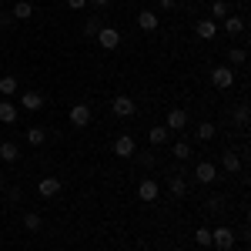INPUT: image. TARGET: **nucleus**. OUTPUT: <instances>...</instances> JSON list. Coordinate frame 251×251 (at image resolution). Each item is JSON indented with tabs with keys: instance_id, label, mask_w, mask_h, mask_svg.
Wrapping results in <instances>:
<instances>
[{
	"instance_id": "obj_8",
	"label": "nucleus",
	"mask_w": 251,
	"mask_h": 251,
	"mask_svg": "<svg viewBox=\"0 0 251 251\" xmlns=\"http://www.w3.org/2000/svg\"><path fill=\"white\" fill-rule=\"evenodd\" d=\"M60 188H64V184H60L57 177H44V181L37 184V194H40V198H57Z\"/></svg>"
},
{
	"instance_id": "obj_4",
	"label": "nucleus",
	"mask_w": 251,
	"mask_h": 251,
	"mask_svg": "<svg viewBox=\"0 0 251 251\" xmlns=\"http://www.w3.org/2000/svg\"><path fill=\"white\" fill-rule=\"evenodd\" d=\"M157 194H161V184H157V181H151V177L137 184V198H141V201H148V204H154Z\"/></svg>"
},
{
	"instance_id": "obj_5",
	"label": "nucleus",
	"mask_w": 251,
	"mask_h": 251,
	"mask_svg": "<svg viewBox=\"0 0 251 251\" xmlns=\"http://www.w3.org/2000/svg\"><path fill=\"white\" fill-rule=\"evenodd\" d=\"M111 111H114L117 117H134V111H137V104L134 100H131V97H114V100H111Z\"/></svg>"
},
{
	"instance_id": "obj_33",
	"label": "nucleus",
	"mask_w": 251,
	"mask_h": 251,
	"mask_svg": "<svg viewBox=\"0 0 251 251\" xmlns=\"http://www.w3.org/2000/svg\"><path fill=\"white\" fill-rule=\"evenodd\" d=\"M0 184H3V171H0Z\"/></svg>"
},
{
	"instance_id": "obj_30",
	"label": "nucleus",
	"mask_w": 251,
	"mask_h": 251,
	"mask_svg": "<svg viewBox=\"0 0 251 251\" xmlns=\"http://www.w3.org/2000/svg\"><path fill=\"white\" fill-rule=\"evenodd\" d=\"M67 3H71V10H84L87 7V0H67Z\"/></svg>"
},
{
	"instance_id": "obj_13",
	"label": "nucleus",
	"mask_w": 251,
	"mask_h": 251,
	"mask_svg": "<svg viewBox=\"0 0 251 251\" xmlns=\"http://www.w3.org/2000/svg\"><path fill=\"white\" fill-rule=\"evenodd\" d=\"M0 161H7V164H14V161H20V151L14 141H3L0 144Z\"/></svg>"
},
{
	"instance_id": "obj_3",
	"label": "nucleus",
	"mask_w": 251,
	"mask_h": 251,
	"mask_svg": "<svg viewBox=\"0 0 251 251\" xmlns=\"http://www.w3.org/2000/svg\"><path fill=\"white\" fill-rule=\"evenodd\" d=\"M97 44H100L104 50H114V47H121V34H117L114 27H100V30H97Z\"/></svg>"
},
{
	"instance_id": "obj_2",
	"label": "nucleus",
	"mask_w": 251,
	"mask_h": 251,
	"mask_svg": "<svg viewBox=\"0 0 251 251\" xmlns=\"http://www.w3.org/2000/svg\"><path fill=\"white\" fill-rule=\"evenodd\" d=\"M91 117H94L91 104H74V107H71V124H74V127H87Z\"/></svg>"
},
{
	"instance_id": "obj_16",
	"label": "nucleus",
	"mask_w": 251,
	"mask_h": 251,
	"mask_svg": "<svg viewBox=\"0 0 251 251\" xmlns=\"http://www.w3.org/2000/svg\"><path fill=\"white\" fill-rule=\"evenodd\" d=\"M221 27H225V34H228V37H234V34H241V30H245V20H241V17H231V14H228Z\"/></svg>"
},
{
	"instance_id": "obj_31",
	"label": "nucleus",
	"mask_w": 251,
	"mask_h": 251,
	"mask_svg": "<svg viewBox=\"0 0 251 251\" xmlns=\"http://www.w3.org/2000/svg\"><path fill=\"white\" fill-rule=\"evenodd\" d=\"M87 3H94V7H107L111 0H87Z\"/></svg>"
},
{
	"instance_id": "obj_6",
	"label": "nucleus",
	"mask_w": 251,
	"mask_h": 251,
	"mask_svg": "<svg viewBox=\"0 0 251 251\" xmlns=\"http://www.w3.org/2000/svg\"><path fill=\"white\" fill-rule=\"evenodd\" d=\"M211 245H214V248H221V251H231V245H234L231 228H214V231H211Z\"/></svg>"
},
{
	"instance_id": "obj_23",
	"label": "nucleus",
	"mask_w": 251,
	"mask_h": 251,
	"mask_svg": "<svg viewBox=\"0 0 251 251\" xmlns=\"http://www.w3.org/2000/svg\"><path fill=\"white\" fill-rule=\"evenodd\" d=\"M168 188H171V194H174V198H184V191H188L184 177H171V184H168Z\"/></svg>"
},
{
	"instance_id": "obj_25",
	"label": "nucleus",
	"mask_w": 251,
	"mask_h": 251,
	"mask_svg": "<svg viewBox=\"0 0 251 251\" xmlns=\"http://www.w3.org/2000/svg\"><path fill=\"white\" fill-rule=\"evenodd\" d=\"M211 14H214L218 20H225L231 10H228V3H225V0H214V3H211Z\"/></svg>"
},
{
	"instance_id": "obj_26",
	"label": "nucleus",
	"mask_w": 251,
	"mask_h": 251,
	"mask_svg": "<svg viewBox=\"0 0 251 251\" xmlns=\"http://www.w3.org/2000/svg\"><path fill=\"white\" fill-rule=\"evenodd\" d=\"M194 241H198L201 248H208V245H211V228H198V231H194Z\"/></svg>"
},
{
	"instance_id": "obj_9",
	"label": "nucleus",
	"mask_w": 251,
	"mask_h": 251,
	"mask_svg": "<svg viewBox=\"0 0 251 251\" xmlns=\"http://www.w3.org/2000/svg\"><path fill=\"white\" fill-rule=\"evenodd\" d=\"M184 124H188V114H184L181 107H174V111H168V124H164L168 131H181Z\"/></svg>"
},
{
	"instance_id": "obj_15",
	"label": "nucleus",
	"mask_w": 251,
	"mask_h": 251,
	"mask_svg": "<svg viewBox=\"0 0 251 251\" xmlns=\"http://www.w3.org/2000/svg\"><path fill=\"white\" fill-rule=\"evenodd\" d=\"M17 121V107L14 100H0V124H14Z\"/></svg>"
},
{
	"instance_id": "obj_17",
	"label": "nucleus",
	"mask_w": 251,
	"mask_h": 251,
	"mask_svg": "<svg viewBox=\"0 0 251 251\" xmlns=\"http://www.w3.org/2000/svg\"><path fill=\"white\" fill-rule=\"evenodd\" d=\"M221 168H225V171H241V157L238 154H231V151H225V154H221Z\"/></svg>"
},
{
	"instance_id": "obj_21",
	"label": "nucleus",
	"mask_w": 251,
	"mask_h": 251,
	"mask_svg": "<svg viewBox=\"0 0 251 251\" xmlns=\"http://www.w3.org/2000/svg\"><path fill=\"white\" fill-rule=\"evenodd\" d=\"M0 94L3 97L17 94V77H0Z\"/></svg>"
},
{
	"instance_id": "obj_27",
	"label": "nucleus",
	"mask_w": 251,
	"mask_h": 251,
	"mask_svg": "<svg viewBox=\"0 0 251 251\" xmlns=\"http://www.w3.org/2000/svg\"><path fill=\"white\" fill-rule=\"evenodd\" d=\"M40 225H44V221H40V214H27V218H24V228H27V231H40Z\"/></svg>"
},
{
	"instance_id": "obj_7",
	"label": "nucleus",
	"mask_w": 251,
	"mask_h": 251,
	"mask_svg": "<svg viewBox=\"0 0 251 251\" xmlns=\"http://www.w3.org/2000/svg\"><path fill=\"white\" fill-rule=\"evenodd\" d=\"M114 154L117 157H134V137H131V134H121L114 141Z\"/></svg>"
},
{
	"instance_id": "obj_28",
	"label": "nucleus",
	"mask_w": 251,
	"mask_h": 251,
	"mask_svg": "<svg viewBox=\"0 0 251 251\" xmlns=\"http://www.w3.org/2000/svg\"><path fill=\"white\" fill-rule=\"evenodd\" d=\"M245 57H248V54H245L241 47H228V60H231V64H245Z\"/></svg>"
},
{
	"instance_id": "obj_10",
	"label": "nucleus",
	"mask_w": 251,
	"mask_h": 251,
	"mask_svg": "<svg viewBox=\"0 0 251 251\" xmlns=\"http://www.w3.org/2000/svg\"><path fill=\"white\" fill-rule=\"evenodd\" d=\"M214 174H218V171H214V164H211V161H201V164L194 168V177H198L201 184H211V181H214Z\"/></svg>"
},
{
	"instance_id": "obj_32",
	"label": "nucleus",
	"mask_w": 251,
	"mask_h": 251,
	"mask_svg": "<svg viewBox=\"0 0 251 251\" xmlns=\"http://www.w3.org/2000/svg\"><path fill=\"white\" fill-rule=\"evenodd\" d=\"M161 7H164V10H171V7H174V0H161Z\"/></svg>"
},
{
	"instance_id": "obj_29",
	"label": "nucleus",
	"mask_w": 251,
	"mask_h": 251,
	"mask_svg": "<svg viewBox=\"0 0 251 251\" xmlns=\"http://www.w3.org/2000/svg\"><path fill=\"white\" fill-rule=\"evenodd\" d=\"M97 30H100V20H87V24H84V34H87V37H97Z\"/></svg>"
},
{
	"instance_id": "obj_14",
	"label": "nucleus",
	"mask_w": 251,
	"mask_h": 251,
	"mask_svg": "<svg viewBox=\"0 0 251 251\" xmlns=\"http://www.w3.org/2000/svg\"><path fill=\"white\" fill-rule=\"evenodd\" d=\"M157 24H161V20H157V14H151V10H141V14H137V27H141V30H157Z\"/></svg>"
},
{
	"instance_id": "obj_1",
	"label": "nucleus",
	"mask_w": 251,
	"mask_h": 251,
	"mask_svg": "<svg viewBox=\"0 0 251 251\" xmlns=\"http://www.w3.org/2000/svg\"><path fill=\"white\" fill-rule=\"evenodd\" d=\"M211 84L218 87V91H228V87L234 84V71L228 67V64H221V67H214V71H211Z\"/></svg>"
},
{
	"instance_id": "obj_22",
	"label": "nucleus",
	"mask_w": 251,
	"mask_h": 251,
	"mask_svg": "<svg viewBox=\"0 0 251 251\" xmlns=\"http://www.w3.org/2000/svg\"><path fill=\"white\" fill-rule=\"evenodd\" d=\"M214 131H218V127H214L211 121H201V127H198V141H211Z\"/></svg>"
},
{
	"instance_id": "obj_24",
	"label": "nucleus",
	"mask_w": 251,
	"mask_h": 251,
	"mask_svg": "<svg viewBox=\"0 0 251 251\" xmlns=\"http://www.w3.org/2000/svg\"><path fill=\"white\" fill-rule=\"evenodd\" d=\"M44 127H30V131H27V141H30V144H34V148H40V144H44Z\"/></svg>"
},
{
	"instance_id": "obj_18",
	"label": "nucleus",
	"mask_w": 251,
	"mask_h": 251,
	"mask_svg": "<svg viewBox=\"0 0 251 251\" xmlns=\"http://www.w3.org/2000/svg\"><path fill=\"white\" fill-rule=\"evenodd\" d=\"M30 14H34V7H30L27 0H17V3H14V17L17 20H30Z\"/></svg>"
},
{
	"instance_id": "obj_19",
	"label": "nucleus",
	"mask_w": 251,
	"mask_h": 251,
	"mask_svg": "<svg viewBox=\"0 0 251 251\" xmlns=\"http://www.w3.org/2000/svg\"><path fill=\"white\" fill-rule=\"evenodd\" d=\"M148 137H151V144H164V141L171 137V131H168V127H151Z\"/></svg>"
},
{
	"instance_id": "obj_20",
	"label": "nucleus",
	"mask_w": 251,
	"mask_h": 251,
	"mask_svg": "<svg viewBox=\"0 0 251 251\" xmlns=\"http://www.w3.org/2000/svg\"><path fill=\"white\" fill-rule=\"evenodd\" d=\"M174 157H177V161H188V157H191V144H188V141H177V144H174V151H171Z\"/></svg>"
},
{
	"instance_id": "obj_11",
	"label": "nucleus",
	"mask_w": 251,
	"mask_h": 251,
	"mask_svg": "<svg viewBox=\"0 0 251 251\" xmlns=\"http://www.w3.org/2000/svg\"><path fill=\"white\" fill-rule=\"evenodd\" d=\"M194 34L201 40H211L214 34H218V24H214V20H198V24H194Z\"/></svg>"
},
{
	"instance_id": "obj_12",
	"label": "nucleus",
	"mask_w": 251,
	"mask_h": 251,
	"mask_svg": "<svg viewBox=\"0 0 251 251\" xmlns=\"http://www.w3.org/2000/svg\"><path fill=\"white\" fill-rule=\"evenodd\" d=\"M20 104H24V111H40L44 107V97L37 91H27V94H20Z\"/></svg>"
}]
</instances>
